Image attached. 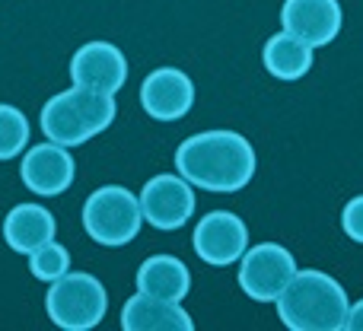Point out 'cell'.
I'll return each mask as SVG.
<instances>
[{
	"instance_id": "1",
	"label": "cell",
	"mask_w": 363,
	"mask_h": 331,
	"mask_svg": "<svg viewBox=\"0 0 363 331\" xmlns=\"http://www.w3.org/2000/svg\"><path fill=\"white\" fill-rule=\"evenodd\" d=\"M176 169L191 188L233 194L242 191L255 175V150L236 131H201L179 144Z\"/></svg>"
},
{
	"instance_id": "2",
	"label": "cell",
	"mask_w": 363,
	"mask_h": 331,
	"mask_svg": "<svg viewBox=\"0 0 363 331\" xmlns=\"http://www.w3.org/2000/svg\"><path fill=\"white\" fill-rule=\"evenodd\" d=\"M274 303L290 331H345L351 309L345 287L325 271H296Z\"/></svg>"
},
{
	"instance_id": "3",
	"label": "cell",
	"mask_w": 363,
	"mask_h": 331,
	"mask_svg": "<svg viewBox=\"0 0 363 331\" xmlns=\"http://www.w3.org/2000/svg\"><path fill=\"white\" fill-rule=\"evenodd\" d=\"M115 96L93 93V89H64L51 96L42 108V134L61 147H80L89 138L102 134L115 121Z\"/></svg>"
},
{
	"instance_id": "4",
	"label": "cell",
	"mask_w": 363,
	"mask_h": 331,
	"mask_svg": "<svg viewBox=\"0 0 363 331\" xmlns=\"http://www.w3.org/2000/svg\"><path fill=\"white\" fill-rule=\"evenodd\" d=\"M140 223H144V211H140V198L121 185H102L83 204V230L89 239L108 249H118L138 239Z\"/></svg>"
},
{
	"instance_id": "5",
	"label": "cell",
	"mask_w": 363,
	"mask_h": 331,
	"mask_svg": "<svg viewBox=\"0 0 363 331\" xmlns=\"http://www.w3.org/2000/svg\"><path fill=\"white\" fill-rule=\"evenodd\" d=\"M48 319L64 331H89L96 328L108 313V293L99 277L67 271L57 281H51V290L45 296Z\"/></svg>"
},
{
	"instance_id": "6",
	"label": "cell",
	"mask_w": 363,
	"mask_h": 331,
	"mask_svg": "<svg viewBox=\"0 0 363 331\" xmlns=\"http://www.w3.org/2000/svg\"><path fill=\"white\" fill-rule=\"evenodd\" d=\"M294 274H296L294 255L277 242L252 245L239 258V287L255 303H274Z\"/></svg>"
},
{
	"instance_id": "7",
	"label": "cell",
	"mask_w": 363,
	"mask_h": 331,
	"mask_svg": "<svg viewBox=\"0 0 363 331\" xmlns=\"http://www.w3.org/2000/svg\"><path fill=\"white\" fill-rule=\"evenodd\" d=\"M191 242L194 255L204 264L226 268V264H236L242 252L249 249V226L242 223V217L230 211H211L207 217L198 220Z\"/></svg>"
},
{
	"instance_id": "8",
	"label": "cell",
	"mask_w": 363,
	"mask_h": 331,
	"mask_svg": "<svg viewBox=\"0 0 363 331\" xmlns=\"http://www.w3.org/2000/svg\"><path fill=\"white\" fill-rule=\"evenodd\" d=\"M140 211L144 220L157 230H182L194 213L191 181L182 175H153L140 191Z\"/></svg>"
},
{
	"instance_id": "9",
	"label": "cell",
	"mask_w": 363,
	"mask_h": 331,
	"mask_svg": "<svg viewBox=\"0 0 363 331\" xmlns=\"http://www.w3.org/2000/svg\"><path fill=\"white\" fill-rule=\"evenodd\" d=\"M345 13L338 0H284L281 26L309 48H325L338 38Z\"/></svg>"
},
{
	"instance_id": "10",
	"label": "cell",
	"mask_w": 363,
	"mask_h": 331,
	"mask_svg": "<svg viewBox=\"0 0 363 331\" xmlns=\"http://www.w3.org/2000/svg\"><path fill=\"white\" fill-rule=\"evenodd\" d=\"M74 86L115 96L128 83V57L112 42H89L70 57Z\"/></svg>"
},
{
	"instance_id": "11",
	"label": "cell",
	"mask_w": 363,
	"mask_h": 331,
	"mask_svg": "<svg viewBox=\"0 0 363 331\" xmlns=\"http://www.w3.org/2000/svg\"><path fill=\"white\" fill-rule=\"evenodd\" d=\"M140 106L157 121H179L194 106V83L179 67H157L140 83Z\"/></svg>"
},
{
	"instance_id": "12",
	"label": "cell",
	"mask_w": 363,
	"mask_h": 331,
	"mask_svg": "<svg viewBox=\"0 0 363 331\" xmlns=\"http://www.w3.org/2000/svg\"><path fill=\"white\" fill-rule=\"evenodd\" d=\"M19 175H23V185L29 191L42 194V198H55V194L67 191L74 185L77 166H74V157L67 153V147L48 140V144H38L26 153Z\"/></svg>"
},
{
	"instance_id": "13",
	"label": "cell",
	"mask_w": 363,
	"mask_h": 331,
	"mask_svg": "<svg viewBox=\"0 0 363 331\" xmlns=\"http://www.w3.org/2000/svg\"><path fill=\"white\" fill-rule=\"evenodd\" d=\"M121 328L125 331H194L191 315L182 303L160 300V296L134 293L121 309Z\"/></svg>"
},
{
	"instance_id": "14",
	"label": "cell",
	"mask_w": 363,
	"mask_h": 331,
	"mask_svg": "<svg viewBox=\"0 0 363 331\" xmlns=\"http://www.w3.org/2000/svg\"><path fill=\"white\" fill-rule=\"evenodd\" d=\"M138 290L147 296L182 303L191 293V271L176 255H150L138 268Z\"/></svg>"
},
{
	"instance_id": "15",
	"label": "cell",
	"mask_w": 363,
	"mask_h": 331,
	"mask_svg": "<svg viewBox=\"0 0 363 331\" xmlns=\"http://www.w3.org/2000/svg\"><path fill=\"white\" fill-rule=\"evenodd\" d=\"M55 217L38 204H16L4 220V242L19 255H29L32 249L55 239Z\"/></svg>"
},
{
	"instance_id": "16",
	"label": "cell",
	"mask_w": 363,
	"mask_h": 331,
	"mask_svg": "<svg viewBox=\"0 0 363 331\" xmlns=\"http://www.w3.org/2000/svg\"><path fill=\"white\" fill-rule=\"evenodd\" d=\"M313 51L315 48H309L306 42L294 38L290 32H277L264 45L262 61H264V70L271 77H277V80H300L313 67Z\"/></svg>"
},
{
	"instance_id": "17",
	"label": "cell",
	"mask_w": 363,
	"mask_h": 331,
	"mask_svg": "<svg viewBox=\"0 0 363 331\" xmlns=\"http://www.w3.org/2000/svg\"><path fill=\"white\" fill-rule=\"evenodd\" d=\"M29 144V118L13 106H0V163L19 157Z\"/></svg>"
},
{
	"instance_id": "18",
	"label": "cell",
	"mask_w": 363,
	"mask_h": 331,
	"mask_svg": "<svg viewBox=\"0 0 363 331\" xmlns=\"http://www.w3.org/2000/svg\"><path fill=\"white\" fill-rule=\"evenodd\" d=\"M29 271H32V277H38V281H48V284L57 281L61 274L70 271V252L51 239V242H45V245H38V249L29 252Z\"/></svg>"
},
{
	"instance_id": "19",
	"label": "cell",
	"mask_w": 363,
	"mask_h": 331,
	"mask_svg": "<svg viewBox=\"0 0 363 331\" xmlns=\"http://www.w3.org/2000/svg\"><path fill=\"white\" fill-rule=\"evenodd\" d=\"M341 230H345L347 239L363 245V194H357V198H351L345 204V211H341Z\"/></svg>"
},
{
	"instance_id": "20",
	"label": "cell",
	"mask_w": 363,
	"mask_h": 331,
	"mask_svg": "<svg viewBox=\"0 0 363 331\" xmlns=\"http://www.w3.org/2000/svg\"><path fill=\"white\" fill-rule=\"evenodd\" d=\"M345 331H363V300H360V303H354V306L347 309Z\"/></svg>"
}]
</instances>
